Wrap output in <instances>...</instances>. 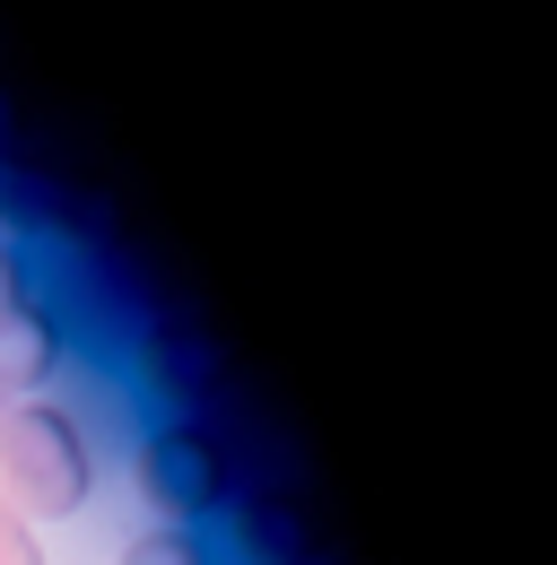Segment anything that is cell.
I'll list each match as a JSON object with an SVG mask.
<instances>
[{"label":"cell","instance_id":"obj_1","mask_svg":"<svg viewBox=\"0 0 557 565\" xmlns=\"http://www.w3.org/2000/svg\"><path fill=\"white\" fill-rule=\"evenodd\" d=\"M96 488L87 426L62 401H9L0 409V504L27 522H70Z\"/></svg>","mask_w":557,"mask_h":565},{"label":"cell","instance_id":"obj_2","mask_svg":"<svg viewBox=\"0 0 557 565\" xmlns=\"http://www.w3.org/2000/svg\"><path fill=\"white\" fill-rule=\"evenodd\" d=\"M139 495L166 513V522H201V513H218L227 504V452L209 444L192 418H166L139 435Z\"/></svg>","mask_w":557,"mask_h":565},{"label":"cell","instance_id":"obj_3","mask_svg":"<svg viewBox=\"0 0 557 565\" xmlns=\"http://www.w3.org/2000/svg\"><path fill=\"white\" fill-rule=\"evenodd\" d=\"M62 365V322L44 305L0 313V401H44V374Z\"/></svg>","mask_w":557,"mask_h":565},{"label":"cell","instance_id":"obj_4","mask_svg":"<svg viewBox=\"0 0 557 565\" xmlns=\"http://www.w3.org/2000/svg\"><path fill=\"white\" fill-rule=\"evenodd\" d=\"M123 565H209V548H201V531H183V522H157V531L123 540Z\"/></svg>","mask_w":557,"mask_h":565},{"label":"cell","instance_id":"obj_5","mask_svg":"<svg viewBox=\"0 0 557 565\" xmlns=\"http://www.w3.org/2000/svg\"><path fill=\"white\" fill-rule=\"evenodd\" d=\"M0 565H44L35 522H27V513H9V504H0Z\"/></svg>","mask_w":557,"mask_h":565},{"label":"cell","instance_id":"obj_6","mask_svg":"<svg viewBox=\"0 0 557 565\" xmlns=\"http://www.w3.org/2000/svg\"><path fill=\"white\" fill-rule=\"evenodd\" d=\"M18 305H35V287H27V262L0 244V313H18Z\"/></svg>","mask_w":557,"mask_h":565},{"label":"cell","instance_id":"obj_7","mask_svg":"<svg viewBox=\"0 0 557 565\" xmlns=\"http://www.w3.org/2000/svg\"><path fill=\"white\" fill-rule=\"evenodd\" d=\"M0 409H9V401H0Z\"/></svg>","mask_w":557,"mask_h":565}]
</instances>
